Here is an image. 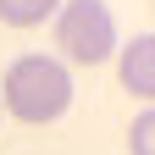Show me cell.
I'll list each match as a JSON object with an SVG mask.
<instances>
[{"label": "cell", "instance_id": "1", "mask_svg": "<svg viewBox=\"0 0 155 155\" xmlns=\"http://www.w3.org/2000/svg\"><path fill=\"white\" fill-rule=\"evenodd\" d=\"M0 100H6V111L17 122H55L72 105V72L55 55H17L6 67Z\"/></svg>", "mask_w": 155, "mask_h": 155}, {"label": "cell", "instance_id": "2", "mask_svg": "<svg viewBox=\"0 0 155 155\" xmlns=\"http://www.w3.org/2000/svg\"><path fill=\"white\" fill-rule=\"evenodd\" d=\"M55 50L78 67H100L116 55V17L105 0H61L55 11Z\"/></svg>", "mask_w": 155, "mask_h": 155}, {"label": "cell", "instance_id": "4", "mask_svg": "<svg viewBox=\"0 0 155 155\" xmlns=\"http://www.w3.org/2000/svg\"><path fill=\"white\" fill-rule=\"evenodd\" d=\"M61 11V0H0V22L6 28H39Z\"/></svg>", "mask_w": 155, "mask_h": 155}, {"label": "cell", "instance_id": "5", "mask_svg": "<svg viewBox=\"0 0 155 155\" xmlns=\"http://www.w3.org/2000/svg\"><path fill=\"white\" fill-rule=\"evenodd\" d=\"M127 155H155V105L133 116V127H127Z\"/></svg>", "mask_w": 155, "mask_h": 155}, {"label": "cell", "instance_id": "3", "mask_svg": "<svg viewBox=\"0 0 155 155\" xmlns=\"http://www.w3.org/2000/svg\"><path fill=\"white\" fill-rule=\"evenodd\" d=\"M116 72H122V89L139 94L155 105V33H133L122 50H116Z\"/></svg>", "mask_w": 155, "mask_h": 155}]
</instances>
